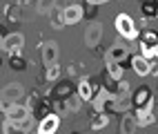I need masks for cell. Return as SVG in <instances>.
Wrapping results in <instances>:
<instances>
[{
  "mask_svg": "<svg viewBox=\"0 0 158 134\" xmlns=\"http://www.w3.org/2000/svg\"><path fill=\"white\" fill-rule=\"evenodd\" d=\"M114 27H116V34L120 38H125L127 43H138L140 40V29L136 27V20L129 14H118L114 18Z\"/></svg>",
  "mask_w": 158,
  "mask_h": 134,
  "instance_id": "1",
  "label": "cell"
},
{
  "mask_svg": "<svg viewBox=\"0 0 158 134\" xmlns=\"http://www.w3.org/2000/svg\"><path fill=\"white\" fill-rule=\"evenodd\" d=\"M25 51V34L23 32H11L2 38V56L11 58V56H23Z\"/></svg>",
  "mask_w": 158,
  "mask_h": 134,
  "instance_id": "2",
  "label": "cell"
},
{
  "mask_svg": "<svg viewBox=\"0 0 158 134\" xmlns=\"http://www.w3.org/2000/svg\"><path fill=\"white\" fill-rule=\"evenodd\" d=\"M82 40L89 49H98L100 40H102V23L100 20H91L85 27V34H82Z\"/></svg>",
  "mask_w": 158,
  "mask_h": 134,
  "instance_id": "3",
  "label": "cell"
},
{
  "mask_svg": "<svg viewBox=\"0 0 158 134\" xmlns=\"http://www.w3.org/2000/svg\"><path fill=\"white\" fill-rule=\"evenodd\" d=\"M60 123H62V116L56 114V112H51V114H47V116H43V119L38 121L36 132L38 134H58Z\"/></svg>",
  "mask_w": 158,
  "mask_h": 134,
  "instance_id": "4",
  "label": "cell"
},
{
  "mask_svg": "<svg viewBox=\"0 0 158 134\" xmlns=\"http://www.w3.org/2000/svg\"><path fill=\"white\" fill-rule=\"evenodd\" d=\"M129 58H131L129 45H123V43H114L107 51H105V60H114V63H120V65H125Z\"/></svg>",
  "mask_w": 158,
  "mask_h": 134,
  "instance_id": "5",
  "label": "cell"
},
{
  "mask_svg": "<svg viewBox=\"0 0 158 134\" xmlns=\"http://www.w3.org/2000/svg\"><path fill=\"white\" fill-rule=\"evenodd\" d=\"M40 60L45 67H51L58 63V43L56 40H45L40 45Z\"/></svg>",
  "mask_w": 158,
  "mask_h": 134,
  "instance_id": "6",
  "label": "cell"
},
{
  "mask_svg": "<svg viewBox=\"0 0 158 134\" xmlns=\"http://www.w3.org/2000/svg\"><path fill=\"white\" fill-rule=\"evenodd\" d=\"M131 103H134V110L147 107V105H154V92H152V87H147V85L136 87L134 94H131Z\"/></svg>",
  "mask_w": 158,
  "mask_h": 134,
  "instance_id": "7",
  "label": "cell"
},
{
  "mask_svg": "<svg viewBox=\"0 0 158 134\" xmlns=\"http://www.w3.org/2000/svg\"><path fill=\"white\" fill-rule=\"evenodd\" d=\"M111 98H114V96H111L105 87H98V92H96L94 98H91V110H94V114H105Z\"/></svg>",
  "mask_w": 158,
  "mask_h": 134,
  "instance_id": "8",
  "label": "cell"
},
{
  "mask_svg": "<svg viewBox=\"0 0 158 134\" xmlns=\"http://www.w3.org/2000/svg\"><path fill=\"white\" fill-rule=\"evenodd\" d=\"M96 92H98V87L91 83V78H87V76H80V78H78V83H76V94L85 101V103H91V98H94Z\"/></svg>",
  "mask_w": 158,
  "mask_h": 134,
  "instance_id": "9",
  "label": "cell"
},
{
  "mask_svg": "<svg viewBox=\"0 0 158 134\" xmlns=\"http://www.w3.org/2000/svg\"><path fill=\"white\" fill-rule=\"evenodd\" d=\"M129 65H131V69H134V74H136V76H140V78L152 76V60L143 58L140 54L131 56V58H129Z\"/></svg>",
  "mask_w": 158,
  "mask_h": 134,
  "instance_id": "10",
  "label": "cell"
},
{
  "mask_svg": "<svg viewBox=\"0 0 158 134\" xmlns=\"http://www.w3.org/2000/svg\"><path fill=\"white\" fill-rule=\"evenodd\" d=\"M134 119H136V125H138V128H149V125H154V123H156L154 105H147V107L134 110Z\"/></svg>",
  "mask_w": 158,
  "mask_h": 134,
  "instance_id": "11",
  "label": "cell"
},
{
  "mask_svg": "<svg viewBox=\"0 0 158 134\" xmlns=\"http://www.w3.org/2000/svg\"><path fill=\"white\" fill-rule=\"evenodd\" d=\"M29 114H31V110L25 105V103H16V105H11V110L5 114V119H9V121L14 123V128H18Z\"/></svg>",
  "mask_w": 158,
  "mask_h": 134,
  "instance_id": "12",
  "label": "cell"
},
{
  "mask_svg": "<svg viewBox=\"0 0 158 134\" xmlns=\"http://www.w3.org/2000/svg\"><path fill=\"white\" fill-rule=\"evenodd\" d=\"M65 20H67V25H78L80 20H85V7L80 2L65 5Z\"/></svg>",
  "mask_w": 158,
  "mask_h": 134,
  "instance_id": "13",
  "label": "cell"
},
{
  "mask_svg": "<svg viewBox=\"0 0 158 134\" xmlns=\"http://www.w3.org/2000/svg\"><path fill=\"white\" fill-rule=\"evenodd\" d=\"M23 96H25V87L20 83H7L2 87V101L5 103H20Z\"/></svg>",
  "mask_w": 158,
  "mask_h": 134,
  "instance_id": "14",
  "label": "cell"
},
{
  "mask_svg": "<svg viewBox=\"0 0 158 134\" xmlns=\"http://www.w3.org/2000/svg\"><path fill=\"white\" fill-rule=\"evenodd\" d=\"M71 94H76V87H73V83H69V80H58V83L54 85V96L56 101H65L69 98Z\"/></svg>",
  "mask_w": 158,
  "mask_h": 134,
  "instance_id": "15",
  "label": "cell"
},
{
  "mask_svg": "<svg viewBox=\"0 0 158 134\" xmlns=\"http://www.w3.org/2000/svg\"><path fill=\"white\" fill-rule=\"evenodd\" d=\"M140 16L147 20H156L158 18V0H143L140 2Z\"/></svg>",
  "mask_w": 158,
  "mask_h": 134,
  "instance_id": "16",
  "label": "cell"
},
{
  "mask_svg": "<svg viewBox=\"0 0 158 134\" xmlns=\"http://www.w3.org/2000/svg\"><path fill=\"white\" fill-rule=\"evenodd\" d=\"M49 23L54 29H65L67 27V20H65V7H56L54 11L49 14Z\"/></svg>",
  "mask_w": 158,
  "mask_h": 134,
  "instance_id": "17",
  "label": "cell"
},
{
  "mask_svg": "<svg viewBox=\"0 0 158 134\" xmlns=\"http://www.w3.org/2000/svg\"><path fill=\"white\" fill-rule=\"evenodd\" d=\"M105 71L116 78V80H125V67L120 63H114V60H105Z\"/></svg>",
  "mask_w": 158,
  "mask_h": 134,
  "instance_id": "18",
  "label": "cell"
},
{
  "mask_svg": "<svg viewBox=\"0 0 158 134\" xmlns=\"http://www.w3.org/2000/svg\"><path fill=\"white\" fill-rule=\"evenodd\" d=\"M136 128H138V125H136L134 114H129V112H127V114L120 116V134H134Z\"/></svg>",
  "mask_w": 158,
  "mask_h": 134,
  "instance_id": "19",
  "label": "cell"
},
{
  "mask_svg": "<svg viewBox=\"0 0 158 134\" xmlns=\"http://www.w3.org/2000/svg\"><path fill=\"white\" fill-rule=\"evenodd\" d=\"M111 123V114H96V116H91V121H89V125H91V130L94 132H98V130H105Z\"/></svg>",
  "mask_w": 158,
  "mask_h": 134,
  "instance_id": "20",
  "label": "cell"
},
{
  "mask_svg": "<svg viewBox=\"0 0 158 134\" xmlns=\"http://www.w3.org/2000/svg\"><path fill=\"white\" fill-rule=\"evenodd\" d=\"M60 76H62V67H60V63L47 67V71H45V80H47V83H51V85H56L58 80H60Z\"/></svg>",
  "mask_w": 158,
  "mask_h": 134,
  "instance_id": "21",
  "label": "cell"
},
{
  "mask_svg": "<svg viewBox=\"0 0 158 134\" xmlns=\"http://www.w3.org/2000/svg\"><path fill=\"white\" fill-rule=\"evenodd\" d=\"M118 85H120V80H116V78H111V76L107 74V71H102V83H100V87H105L111 96H116V92H118Z\"/></svg>",
  "mask_w": 158,
  "mask_h": 134,
  "instance_id": "22",
  "label": "cell"
},
{
  "mask_svg": "<svg viewBox=\"0 0 158 134\" xmlns=\"http://www.w3.org/2000/svg\"><path fill=\"white\" fill-rule=\"evenodd\" d=\"M56 7H58V0H38L36 2V11L43 14V16H49Z\"/></svg>",
  "mask_w": 158,
  "mask_h": 134,
  "instance_id": "23",
  "label": "cell"
},
{
  "mask_svg": "<svg viewBox=\"0 0 158 134\" xmlns=\"http://www.w3.org/2000/svg\"><path fill=\"white\" fill-rule=\"evenodd\" d=\"M138 43L149 45V47H156V45H158V32H156V29H145V32L140 34V40H138Z\"/></svg>",
  "mask_w": 158,
  "mask_h": 134,
  "instance_id": "24",
  "label": "cell"
},
{
  "mask_svg": "<svg viewBox=\"0 0 158 134\" xmlns=\"http://www.w3.org/2000/svg\"><path fill=\"white\" fill-rule=\"evenodd\" d=\"M82 103H85V101H82L78 94H71L69 98H65V110H67V114H71V112H78Z\"/></svg>",
  "mask_w": 158,
  "mask_h": 134,
  "instance_id": "25",
  "label": "cell"
},
{
  "mask_svg": "<svg viewBox=\"0 0 158 134\" xmlns=\"http://www.w3.org/2000/svg\"><path fill=\"white\" fill-rule=\"evenodd\" d=\"M7 60H9V69H14V71H23L29 67V60H25L23 56H11Z\"/></svg>",
  "mask_w": 158,
  "mask_h": 134,
  "instance_id": "26",
  "label": "cell"
},
{
  "mask_svg": "<svg viewBox=\"0 0 158 134\" xmlns=\"http://www.w3.org/2000/svg\"><path fill=\"white\" fill-rule=\"evenodd\" d=\"M34 123H36V116L34 114H29L23 123H20V125L16 128V132H20V134H27V132H31V130H34Z\"/></svg>",
  "mask_w": 158,
  "mask_h": 134,
  "instance_id": "27",
  "label": "cell"
},
{
  "mask_svg": "<svg viewBox=\"0 0 158 134\" xmlns=\"http://www.w3.org/2000/svg\"><path fill=\"white\" fill-rule=\"evenodd\" d=\"M136 45H138V54H140L143 58H147V60H156L154 47H149V45H143V43H136Z\"/></svg>",
  "mask_w": 158,
  "mask_h": 134,
  "instance_id": "28",
  "label": "cell"
},
{
  "mask_svg": "<svg viewBox=\"0 0 158 134\" xmlns=\"http://www.w3.org/2000/svg\"><path fill=\"white\" fill-rule=\"evenodd\" d=\"M96 16H98V7H94V5H87V7H85V18H87V23L96 20Z\"/></svg>",
  "mask_w": 158,
  "mask_h": 134,
  "instance_id": "29",
  "label": "cell"
},
{
  "mask_svg": "<svg viewBox=\"0 0 158 134\" xmlns=\"http://www.w3.org/2000/svg\"><path fill=\"white\" fill-rule=\"evenodd\" d=\"M116 94H134V92H131V85L127 83V80H120L118 92H116Z\"/></svg>",
  "mask_w": 158,
  "mask_h": 134,
  "instance_id": "30",
  "label": "cell"
},
{
  "mask_svg": "<svg viewBox=\"0 0 158 134\" xmlns=\"http://www.w3.org/2000/svg\"><path fill=\"white\" fill-rule=\"evenodd\" d=\"M136 27H138L140 32H145V29H149V20H147L145 16H140L138 20H136Z\"/></svg>",
  "mask_w": 158,
  "mask_h": 134,
  "instance_id": "31",
  "label": "cell"
},
{
  "mask_svg": "<svg viewBox=\"0 0 158 134\" xmlns=\"http://www.w3.org/2000/svg\"><path fill=\"white\" fill-rule=\"evenodd\" d=\"M67 74H69V76H78V74H80V65H73V63H71V65L67 67Z\"/></svg>",
  "mask_w": 158,
  "mask_h": 134,
  "instance_id": "32",
  "label": "cell"
},
{
  "mask_svg": "<svg viewBox=\"0 0 158 134\" xmlns=\"http://www.w3.org/2000/svg\"><path fill=\"white\" fill-rule=\"evenodd\" d=\"M105 2H109V0H85V5H94V7H100Z\"/></svg>",
  "mask_w": 158,
  "mask_h": 134,
  "instance_id": "33",
  "label": "cell"
},
{
  "mask_svg": "<svg viewBox=\"0 0 158 134\" xmlns=\"http://www.w3.org/2000/svg\"><path fill=\"white\" fill-rule=\"evenodd\" d=\"M31 2H38V0H16L18 7H27V5H31Z\"/></svg>",
  "mask_w": 158,
  "mask_h": 134,
  "instance_id": "34",
  "label": "cell"
},
{
  "mask_svg": "<svg viewBox=\"0 0 158 134\" xmlns=\"http://www.w3.org/2000/svg\"><path fill=\"white\" fill-rule=\"evenodd\" d=\"M154 54H156V58H158V45H156V47H154Z\"/></svg>",
  "mask_w": 158,
  "mask_h": 134,
  "instance_id": "35",
  "label": "cell"
},
{
  "mask_svg": "<svg viewBox=\"0 0 158 134\" xmlns=\"http://www.w3.org/2000/svg\"><path fill=\"white\" fill-rule=\"evenodd\" d=\"M71 134H82V132H78V130H76V132H71Z\"/></svg>",
  "mask_w": 158,
  "mask_h": 134,
  "instance_id": "36",
  "label": "cell"
},
{
  "mask_svg": "<svg viewBox=\"0 0 158 134\" xmlns=\"http://www.w3.org/2000/svg\"><path fill=\"white\" fill-rule=\"evenodd\" d=\"M31 134H38V132H31Z\"/></svg>",
  "mask_w": 158,
  "mask_h": 134,
  "instance_id": "37",
  "label": "cell"
}]
</instances>
